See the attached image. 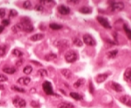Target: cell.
Segmentation results:
<instances>
[{
    "mask_svg": "<svg viewBox=\"0 0 131 108\" xmlns=\"http://www.w3.org/2000/svg\"><path fill=\"white\" fill-rule=\"evenodd\" d=\"M64 57H65V61H66L68 63H73V62L78 61V54L76 51L71 50V51H68L66 52Z\"/></svg>",
    "mask_w": 131,
    "mask_h": 108,
    "instance_id": "cell-1",
    "label": "cell"
},
{
    "mask_svg": "<svg viewBox=\"0 0 131 108\" xmlns=\"http://www.w3.org/2000/svg\"><path fill=\"white\" fill-rule=\"evenodd\" d=\"M124 8V4L123 2H111L110 5V9L113 12H120Z\"/></svg>",
    "mask_w": 131,
    "mask_h": 108,
    "instance_id": "cell-2",
    "label": "cell"
},
{
    "mask_svg": "<svg viewBox=\"0 0 131 108\" xmlns=\"http://www.w3.org/2000/svg\"><path fill=\"white\" fill-rule=\"evenodd\" d=\"M12 103L17 108H24L27 106V101L20 97H16L12 100Z\"/></svg>",
    "mask_w": 131,
    "mask_h": 108,
    "instance_id": "cell-3",
    "label": "cell"
},
{
    "mask_svg": "<svg viewBox=\"0 0 131 108\" xmlns=\"http://www.w3.org/2000/svg\"><path fill=\"white\" fill-rule=\"evenodd\" d=\"M42 88H43V90L47 95H54V90L53 87H52V84L49 81H45L43 84H42Z\"/></svg>",
    "mask_w": 131,
    "mask_h": 108,
    "instance_id": "cell-4",
    "label": "cell"
},
{
    "mask_svg": "<svg viewBox=\"0 0 131 108\" xmlns=\"http://www.w3.org/2000/svg\"><path fill=\"white\" fill-rule=\"evenodd\" d=\"M83 39L84 44L88 46H95L97 44L96 40H95L94 38L89 34H85L83 36Z\"/></svg>",
    "mask_w": 131,
    "mask_h": 108,
    "instance_id": "cell-5",
    "label": "cell"
},
{
    "mask_svg": "<svg viewBox=\"0 0 131 108\" xmlns=\"http://www.w3.org/2000/svg\"><path fill=\"white\" fill-rule=\"evenodd\" d=\"M54 45L60 48H66L69 47V41L67 39H59L54 42Z\"/></svg>",
    "mask_w": 131,
    "mask_h": 108,
    "instance_id": "cell-6",
    "label": "cell"
},
{
    "mask_svg": "<svg viewBox=\"0 0 131 108\" xmlns=\"http://www.w3.org/2000/svg\"><path fill=\"white\" fill-rule=\"evenodd\" d=\"M97 21L106 29H111V25L110 24V22L108 21V20L106 18L103 17V16H97Z\"/></svg>",
    "mask_w": 131,
    "mask_h": 108,
    "instance_id": "cell-7",
    "label": "cell"
},
{
    "mask_svg": "<svg viewBox=\"0 0 131 108\" xmlns=\"http://www.w3.org/2000/svg\"><path fill=\"white\" fill-rule=\"evenodd\" d=\"M58 12L60 13L61 15H68L70 13V8H68V6L66 5H64V4H61L60 6H58Z\"/></svg>",
    "mask_w": 131,
    "mask_h": 108,
    "instance_id": "cell-8",
    "label": "cell"
},
{
    "mask_svg": "<svg viewBox=\"0 0 131 108\" xmlns=\"http://www.w3.org/2000/svg\"><path fill=\"white\" fill-rule=\"evenodd\" d=\"M119 99L120 101V102H122L127 106L131 107V97L130 96H129V95H123Z\"/></svg>",
    "mask_w": 131,
    "mask_h": 108,
    "instance_id": "cell-9",
    "label": "cell"
},
{
    "mask_svg": "<svg viewBox=\"0 0 131 108\" xmlns=\"http://www.w3.org/2000/svg\"><path fill=\"white\" fill-rule=\"evenodd\" d=\"M108 76H109V74H106V73L99 74V75H97V76H96L95 80H96L97 83L101 84V83H102V82H104L105 80H106V79L108 78Z\"/></svg>",
    "mask_w": 131,
    "mask_h": 108,
    "instance_id": "cell-10",
    "label": "cell"
},
{
    "mask_svg": "<svg viewBox=\"0 0 131 108\" xmlns=\"http://www.w3.org/2000/svg\"><path fill=\"white\" fill-rule=\"evenodd\" d=\"M111 88H112V89L115 90L116 92H117V93H121V92L124 91V88L123 87L121 86V85L120 84L118 83H116V82H111Z\"/></svg>",
    "mask_w": 131,
    "mask_h": 108,
    "instance_id": "cell-11",
    "label": "cell"
},
{
    "mask_svg": "<svg viewBox=\"0 0 131 108\" xmlns=\"http://www.w3.org/2000/svg\"><path fill=\"white\" fill-rule=\"evenodd\" d=\"M124 80L128 83H131V67L127 68L124 73Z\"/></svg>",
    "mask_w": 131,
    "mask_h": 108,
    "instance_id": "cell-12",
    "label": "cell"
},
{
    "mask_svg": "<svg viewBox=\"0 0 131 108\" xmlns=\"http://www.w3.org/2000/svg\"><path fill=\"white\" fill-rule=\"evenodd\" d=\"M61 74L64 77L68 79V80H69V79L72 78L73 76V73H72V71L70 70H68V69H63V70H61Z\"/></svg>",
    "mask_w": 131,
    "mask_h": 108,
    "instance_id": "cell-13",
    "label": "cell"
},
{
    "mask_svg": "<svg viewBox=\"0 0 131 108\" xmlns=\"http://www.w3.org/2000/svg\"><path fill=\"white\" fill-rule=\"evenodd\" d=\"M31 82V79L29 77H21L17 80V83L21 85H28Z\"/></svg>",
    "mask_w": 131,
    "mask_h": 108,
    "instance_id": "cell-14",
    "label": "cell"
},
{
    "mask_svg": "<svg viewBox=\"0 0 131 108\" xmlns=\"http://www.w3.org/2000/svg\"><path fill=\"white\" fill-rule=\"evenodd\" d=\"M16 68L14 67H11V66H4L3 68V72H4L5 74H8V75H13L16 73Z\"/></svg>",
    "mask_w": 131,
    "mask_h": 108,
    "instance_id": "cell-15",
    "label": "cell"
},
{
    "mask_svg": "<svg viewBox=\"0 0 131 108\" xmlns=\"http://www.w3.org/2000/svg\"><path fill=\"white\" fill-rule=\"evenodd\" d=\"M57 108H74V105L68 101H63L58 105Z\"/></svg>",
    "mask_w": 131,
    "mask_h": 108,
    "instance_id": "cell-16",
    "label": "cell"
},
{
    "mask_svg": "<svg viewBox=\"0 0 131 108\" xmlns=\"http://www.w3.org/2000/svg\"><path fill=\"white\" fill-rule=\"evenodd\" d=\"M12 31L13 34H17V33L22 31V25L21 22L17 23V24L14 25L12 27Z\"/></svg>",
    "mask_w": 131,
    "mask_h": 108,
    "instance_id": "cell-17",
    "label": "cell"
},
{
    "mask_svg": "<svg viewBox=\"0 0 131 108\" xmlns=\"http://www.w3.org/2000/svg\"><path fill=\"white\" fill-rule=\"evenodd\" d=\"M45 38V34H35L34 35H32L30 38L31 41L35 42V41H40L41 39H43Z\"/></svg>",
    "mask_w": 131,
    "mask_h": 108,
    "instance_id": "cell-18",
    "label": "cell"
},
{
    "mask_svg": "<svg viewBox=\"0 0 131 108\" xmlns=\"http://www.w3.org/2000/svg\"><path fill=\"white\" fill-rule=\"evenodd\" d=\"M79 12L83 14H90V13L92 12V9L90 7H87V6H83L82 8H79Z\"/></svg>",
    "mask_w": 131,
    "mask_h": 108,
    "instance_id": "cell-19",
    "label": "cell"
},
{
    "mask_svg": "<svg viewBox=\"0 0 131 108\" xmlns=\"http://www.w3.org/2000/svg\"><path fill=\"white\" fill-rule=\"evenodd\" d=\"M57 58V55L53 53V52H50L45 56V60L46 61H54L55 59Z\"/></svg>",
    "mask_w": 131,
    "mask_h": 108,
    "instance_id": "cell-20",
    "label": "cell"
},
{
    "mask_svg": "<svg viewBox=\"0 0 131 108\" xmlns=\"http://www.w3.org/2000/svg\"><path fill=\"white\" fill-rule=\"evenodd\" d=\"M8 45H6V44L0 45V57H4V56H5V54L7 53V52H8Z\"/></svg>",
    "mask_w": 131,
    "mask_h": 108,
    "instance_id": "cell-21",
    "label": "cell"
},
{
    "mask_svg": "<svg viewBox=\"0 0 131 108\" xmlns=\"http://www.w3.org/2000/svg\"><path fill=\"white\" fill-rule=\"evenodd\" d=\"M85 84V80L84 79H79L75 83L73 84V88H79Z\"/></svg>",
    "mask_w": 131,
    "mask_h": 108,
    "instance_id": "cell-22",
    "label": "cell"
},
{
    "mask_svg": "<svg viewBox=\"0 0 131 108\" xmlns=\"http://www.w3.org/2000/svg\"><path fill=\"white\" fill-rule=\"evenodd\" d=\"M70 97L72 98H73L74 100H77V101L83 100V97H82L80 94H78V93H74V92H71V93H70Z\"/></svg>",
    "mask_w": 131,
    "mask_h": 108,
    "instance_id": "cell-23",
    "label": "cell"
},
{
    "mask_svg": "<svg viewBox=\"0 0 131 108\" xmlns=\"http://www.w3.org/2000/svg\"><path fill=\"white\" fill-rule=\"evenodd\" d=\"M118 54V50L117 49H116V50H112V51H110V52H107V57L110 58V59H112V58H115L117 56Z\"/></svg>",
    "mask_w": 131,
    "mask_h": 108,
    "instance_id": "cell-24",
    "label": "cell"
},
{
    "mask_svg": "<svg viewBox=\"0 0 131 108\" xmlns=\"http://www.w3.org/2000/svg\"><path fill=\"white\" fill-rule=\"evenodd\" d=\"M50 27L52 29H54V30H57V29H60L63 28V25L57 24V23H50Z\"/></svg>",
    "mask_w": 131,
    "mask_h": 108,
    "instance_id": "cell-25",
    "label": "cell"
},
{
    "mask_svg": "<svg viewBox=\"0 0 131 108\" xmlns=\"http://www.w3.org/2000/svg\"><path fill=\"white\" fill-rule=\"evenodd\" d=\"M23 52H22L21 50H19V49H14L13 51H12V55L15 56V57H17L18 58L22 57V56H23Z\"/></svg>",
    "mask_w": 131,
    "mask_h": 108,
    "instance_id": "cell-26",
    "label": "cell"
},
{
    "mask_svg": "<svg viewBox=\"0 0 131 108\" xmlns=\"http://www.w3.org/2000/svg\"><path fill=\"white\" fill-rule=\"evenodd\" d=\"M32 70H33V69H32V67L31 66V65H27V66H25L23 68V73L25 75H30Z\"/></svg>",
    "mask_w": 131,
    "mask_h": 108,
    "instance_id": "cell-27",
    "label": "cell"
},
{
    "mask_svg": "<svg viewBox=\"0 0 131 108\" xmlns=\"http://www.w3.org/2000/svg\"><path fill=\"white\" fill-rule=\"evenodd\" d=\"M124 32H125L128 39H129V40H131V29L128 27L127 25H124Z\"/></svg>",
    "mask_w": 131,
    "mask_h": 108,
    "instance_id": "cell-28",
    "label": "cell"
},
{
    "mask_svg": "<svg viewBox=\"0 0 131 108\" xmlns=\"http://www.w3.org/2000/svg\"><path fill=\"white\" fill-rule=\"evenodd\" d=\"M22 7H23V8H25V9L30 10L32 8V3L31 1H25L23 3V4H22Z\"/></svg>",
    "mask_w": 131,
    "mask_h": 108,
    "instance_id": "cell-29",
    "label": "cell"
},
{
    "mask_svg": "<svg viewBox=\"0 0 131 108\" xmlns=\"http://www.w3.org/2000/svg\"><path fill=\"white\" fill-rule=\"evenodd\" d=\"M38 74L41 77L45 78L48 75V72H47L46 70H45V69H41V70H38Z\"/></svg>",
    "mask_w": 131,
    "mask_h": 108,
    "instance_id": "cell-30",
    "label": "cell"
},
{
    "mask_svg": "<svg viewBox=\"0 0 131 108\" xmlns=\"http://www.w3.org/2000/svg\"><path fill=\"white\" fill-rule=\"evenodd\" d=\"M12 90H14L16 92H18V93H25L26 90L24 89V88H20V87H18L17 85H13V86L12 87Z\"/></svg>",
    "mask_w": 131,
    "mask_h": 108,
    "instance_id": "cell-31",
    "label": "cell"
},
{
    "mask_svg": "<svg viewBox=\"0 0 131 108\" xmlns=\"http://www.w3.org/2000/svg\"><path fill=\"white\" fill-rule=\"evenodd\" d=\"M73 43L74 45L78 46V47H82V46H83V42H82L78 38H73Z\"/></svg>",
    "mask_w": 131,
    "mask_h": 108,
    "instance_id": "cell-32",
    "label": "cell"
},
{
    "mask_svg": "<svg viewBox=\"0 0 131 108\" xmlns=\"http://www.w3.org/2000/svg\"><path fill=\"white\" fill-rule=\"evenodd\" d=\"M35 11H37V12H43L44 11V6L43 5H41V4H36L35 6Z\"/></svg>",
    "mask_w": 131,
    "mask_h": 108,
    "instance_id": "cell-33",
    "label": "cell"
},
{
    "mask_svg": "<svg viewBox=\"0 0 131 108\" xmlns=\"http://www.w3.org/2000/svg\"><path fill=\"white\" fill-rule=\"evenodd\" d=\"M8 78L7 75H5L4 74H0V83L8 81Z\"/></svg>",
    "mask_w": 131,
    "mask_h": 108,
    "instance_id": "cell-34",
    "label": "cell"
},
{
    "mask_svg": "<svg viewBox=\"0 0 131 108\" xmlns=\"http://www.w3.org/2000/svg\"><path fill=\"white\" fill-rule=\"evenodd\" d=\"M17 16V12L14 9H11L10 12H9V16L10 17H14V16Z\"/></svg>",
    "mask_w": 131,
    "mask_h": 108,
    "instance_id": "cell-35",
    "label": "cell"
},
{
    "mask_svg": "<svg viewBox=\"0 0 131 108\" xmlns=\"http://www.w3.org/2000/svg\"><path fill=\"white\" fill-rule=\"evenodd\" d=\"M31 106L32 107H34V108H39V107H40V104H39L37 101H31Z\"/></svg>",
    "mask_w": 131,
    "mask_h": 108,
    "instance_id": "cell-36",
    "label": "cell"
},
{
    "mask_svg": "<svg viewBox=\"0 0 131 108\" xmlns=\"http://www.w3.org/2000/svg\"><path fill=\"white\" fill-rule=\"evenodd\" d=\"M6 15V10L4 8H0V18H4Z\"/></svg>",
    "mask_w": 131,
    "mask_h": 108,
    "instance_id": "cell-37",
    "label": "cell"
},
{
    "mask_svg": "<svg viewBox=\"0 0 131 108\" xmlns=\"http://www.w3.org/2000/svg\"><path fill=\"white\" fill-rule=\"evenodd\" d=\"M9 24H10V21L8 19H4L2 21V25L3 26H8Z\"/></svg>",
    "mask_w": 131,
    "mask_h": 108,
    "instance_id": "cell-38",
    "label": "cell"
},
{
    "mask_svg": "<svg viewBox=\"0 0 131 108\" xmlns=\"http://www.w3.org/2000/svg\"><path fill=\"white\" fill-rule=\"evenodd\" d=\"M22 62H23V61H22V59H18V60L16 61V65L17 66H21V65H22Z\"/></svg>",
    "mask_w": 131,
    "mask_h": 108,
    "instance_id": "cell-39",
    "label": "cell"
},
{
    "mask_svg": "<svg viewBox=\"0 0 131 108\" xmlns=\"http://www.w3.org/2000/svg\"><path fill=\"white\" fill-rule=\"evenodd\" d=\"M89 88H90V93H94V88H93V85L91 84V82H90V84H89Z\"/></svg>",
    "mask_w": 131,
    "mask_h": 108,
    "instance_id": "cell-40",
    "label": "cell"
},
{
    "mask_svg": "<svg viewBox=\"0 0 131 108\" xmlns=\"http://www.w3.org/2000/svg\"><path fill=\"white\" fill-rule=\"evenodd\" d=\"M79 2L80 1H69V0H68V3H73V4H77V3H79Z\"/></svg>",
    "mask_w": 131,
    "mask_h": 108,
    "instance_id": "cell-41",
    "label": "cell"
},
{
    "mask_svg": "<svg viewBox=\"0 0 131 108\" xmlns=\"http://www.w3.org/2000/svg\"><path fill=\"white\" fill-rule=\"evenodd\" d=\"M31 62H32V63L35 64V65H40V66H41V65H42L41 63H40V62H37V61H31Z\"/></svg>",
    "mask_w": 131,
    "mask_h": 108,
    "instance_id": "cell-42",
    "label": "cell"
},
{
    "mask_svg": "<svg viewBox=\"0 0 131 108\" xmlns=\"http://www.w3.org/2000/svg\"><path fill=\"white\" fill-rule=\"evenodd\" d=\"M4 30V26H3V25H0V34Z\"/></svg>",
    "mask_w": 131,
    "mask_h": 108,
    "instance_id": "cell-43",
    "label": "cell"
},
{
    "mask_svg": "<svg viewBox=\"0 0 131 108\" xmlns=\"http://www.w3.org/2000/svg\"><path fill=\"white\" fill-rule=\"evenodd\" d=\"M4 85L0 84V89H4Z\"/></svg>",
    "mask_w": 131,
    "mask_h": 108,
    "instance_id": "cell-44",
    "label": "cell"
}]
</instances>
